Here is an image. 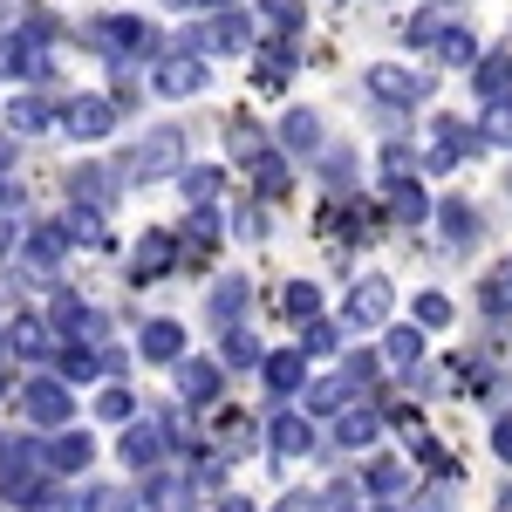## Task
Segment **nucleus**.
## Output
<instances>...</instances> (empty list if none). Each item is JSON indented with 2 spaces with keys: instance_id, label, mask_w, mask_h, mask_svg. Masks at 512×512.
Listing matches in <instances>:
<instances>
[{
  "instance_id": "nucleus-1",
  "label": "nucleus",
  "mask_w": 512,
  "mask_h": 512,
  "mask_svg": "<svg viewBox=\"0 0 512 512\" xmlns=\"http://www.w3.org/2000/svg\"><path fill=\"white\" fill-rule=\"evenodd\" d=\"M48 451H41L35 437H14V431H0V492H7V499H14V506H55V499H62V492H55V485H48Z\"/></svg>"
},
{
  "instance_id": "nucleus-2",
  "label": "nucleus",
  "mask_w": 512,
  "mask_h": 512,
  "mask_svg": "<svg viewBox=\"0 0 512 512\" xmlns=\"http://www.w3.org/2000/svg\"><path fill=\"white\" fill-rule=\"evenodd\" d=\"M48 35H55L48 14H28L21 28H0V76L41 82V76H48Z\"/></svg>"
},
{
  "instance_id": "nucleus-3",
  "label": "nucleus",
  "mask_w": 512,
  "mask_h": 512,
  "mask_svg": "<svg viewBox=\"0 0 512 512\" xmlns=\"http://www.w3.org/2000/svg\"><path fill=\"white\" fill-rule=\"evenodd\" d=\"M82 41H89V48H103L117 69H130L137 55H151V48H158V28H151V21H137V14H103V21H89V28H82Z\"/></svg>"
},
{
  "instance_id": "nucleus-4",
  "label": "nucleus",
  "mask_w": 512,
  "mask_h": 512,
  "mask_svg": "<svg viewBox=\"0 0 512 512\" xmlns=\"http://www.w3.org/2000/svg\"><path fill=\"white\" fill-rule=\"evenodd\" d=\"M178 164H185V137H178L171 123H158V130H144V137L123 151V178L151 185V178H171Z\"/></svg>"
},
{
  "instance_id": "nucleus-5",
  "label": "nucleus",
  "mask_w": 512,
  "mask_h": 512,
  "mask_svg": "<svg viewBox=\"0 0 512 512\" xmlns=\"http://www.w3.org/2000/svg\"><path fill=\"white\" fill-rule=\"evenodd\" d=\"M185 48H192V55H246V48H253V21H246L239 7H219L212 21L185 28Z\"/></svg>"
},
{
  "instance_id": "nucleus-6",
  "label": "nucleus",
  "mask_w": 512,
  "mask_h": 512,
  "mask_svg": "<svg viewBox=\"0 0 512 512\" xmlns=\"http://www.w3.org/2000/svg\"><path fill=\"white\" fill-rule=\"evenodd\" d=\"M472 151H492L485 130H465L458 117H431V151H424V171H458Z\"/></svg>"
},
{
  "instance_id": "nucleus-7",
  "label": "nucleus",
  "mask_w": 512,
  "mask_h": 512,
  "mask_svg": "<svg viewBox=\"0 0 512 512\" xmlns=\"http://www.w3.org/2000/svg\"><path fill=\"white\" fill-rule=\"evenodd\" d=\"M21 410H28V424H41V431H62L69 410H76L69 376H28V383H21Z\"/></svg>"
},
{
  "instance_id": "nucleus-8",
  "label": "nucleus",
  "mask_w": 512,
  "mask_h": 512,
  "mask_svg": "<svg viewBox=\"0 0 512 512\" xmlns=\"http://www.w3.org/2000/svg\"><path fill=\"white\" fill-rule=\"evenodd\" d=\"M369 96H376V103H390V110H410V103H431V76H424V69L376 62V69H369Z\"/></svg>"
},
{
  "instance_id": "nucleus-9",
  "label": "nucleus",
  "mask_w": 512,
  "mask_h": 512,
  "mask_svg": "<svg viewBox=\"0 0 512 512\" xmlns=\"http://www.w3.org/2000/svg\"><path fill=\"white\" fill-rule=\"evenodd\" d=\"M390 308H396V287L383 274H362L349 287V301H342V321H349V328H383Z\"/></svg>"
},
{
  "instance_id": "nucleus-10",
  "label": "nucleus",
  "mask_w": 512,
  "mask_h": 512,
  "mask_svg": "<svg viewBox=\"0 0 512 512\" xmlns=\"http://www.w3.org/2000/svg\"><path fill=\"white\" fill-rule=\"evenodd\" d=\"M62 130H69L76 144L110 137V130H117V96H69V103H62Z\"/></svg>"
},
{
  "instance_id": "nucleus-11",
  "label": "nucleus",
  "mask_w": 512,
  "mask_h": 512,
  "mask_svg": "<svg viewBox=\"0 0 512 512\" xmlns=\"http://www.w3.org/2000/svg\"><path fill=\"white\" fill-rule=\"evenodd\" d=\"M205 82H212V69L198 62L192 48H178V55H164V62H158L151 89H158V96H171V103H185V96H198V89H205Z\"/></svg>"
},
{
  "instance_id": "nucleus-12",
  "label": "nucleus",
  "mask_w": 512,
  "mask_h": 512,
  "mask_svg": "<svg viewBox=\"0 0 512 512\" xmlns=\"http://www.w3.org/2000/svg\"><path fill=\"white\" fill-rule=\"evenodd\" d=\"M171 376H178V396H185L192 410H212L219 390H226V383H219V362H205V355H178Z\"/></svg>"
},
{
  "instance_id": "nucleus-13",
  "label": "nucleus",
  "mask_w": 512,
  "mask_h": 512,
  "mask_svg": "<svg viewBox=\"0 0 512 512\" xmlns=\"http://www.w3.org/2000/svg\"><path fill=\"white\" fill-rule=\"evenodd\" d=\"M48 321H55V335H62V342H96V335H103V315H96L89 301H76L69 287L55 294V308H48Z\"/></svg>"
},
{
  "instance_id": "nucleus-14",
  "label": "nucleus",
  "mask_w": 512,
  "mask_h": 512,
  "mask_svg": "<svg viewBox=\"0 0 512 512\" xmlns=\"http://www.w3.org/2000/svg\"><path fill=\"white\" fill-rule=\"evenodd\" d=\"M171 267H178V239L171 233H144L137 239V253H130V280H137V287H144V280H164Z\"/></svg>"
},
{
  "instance_id": "nucleus-15",
  "label": "nucleus",
  "mask_w": 512,
  "mask_h": 512,
  "mask_svg": "<svg viewBox=\"0 0 512 512\" xmlns=\"http://www.w3.org/2000/svg\"><path fill=\"white\" fill-rule=\"evenodd\" d=\"M164 444H171V437H164V424H123V465H130V472H158V458H164Z\"/></svg>"
},
{
  "instance_id": "nucleus-16",
  "label": "nucleus",
  "mask_w": 512,
  "mask_h": 512,
  "mask_svg": "<svg viewBox=\"0 0 512 512\" xmlns=\"http://www.w3.org/2000/svg\"><path fill=\"white\" fill-rule=\"evenodd\" d=\"M69 246H76V239H69V226H28V239H21V260H28L35 274H55Z\"/></svg>"
},
{
  "instance_id": "nucleus-17",
  "label": "nucleus",
  "mask_w": 512,
  "mask_h": 512,
  "mask_svg": "<svg viewBox=\"0 0 512 512\" xmlns=\"http://www.w3.org/2000/svg\"><path fill=\"white\" fill-rule=\"evenodd\" d=\"M267 444H274V458H308L315 451V424L301 410H280L274 424H267Z\"/></svg>"
},
{
  "instance_id": "nucleus-18",
  "label": "nucleus",
  "mask_w": 512,
  "mask_h": 512,
  "mask_svg": "<svg viewBox=\"0 0 512 512\" xmlns=\"http://www.w3.org/2000/svg\"><path fill=\"white\" fill-rule=\"evenodd\" d=\"M260 383L274 396H294L301 383H308V349H274L267 362H260Z\"/></svg>"
},
{
  "instance_id": "nucleus-19",
  "label": "nucleus",
  "mask_w": 512,
  "mask_h": 512,
  "mask_svg": "<svg viewBox=\"0 0 512 512\" xmlns=\"http://www.w3.org/2000/svg\"><path fill=\"white\" fill-rule=\"evenodd\" d=\"M0 342L21 355V362H41V355L55 349V335H48V321H41V315H14L7 328H0Z\"/></svg>"
},
{
  "instance_id": "nucleus-20",
  "label": "nucleus",
  "mask_w": 512,
  "mask_h": 512,
  "mask_svg": "<svg viewBox=\"0 0 512 512\" xmlns=\"http://www.w3.org/2000/svg\"><path fill=\"white\" fill-rule=\"evenodd\" d=\"M41 451H48V472H89V458H96V437L89 431H62V437H48V444H41Z\"/></svg>"
},
{
  "instance_id": "nucleus-21",
  "label": "nucleus",
  "mask_w": 512,
  "mask_h": 512,
  "mask_svg": "<svg viewBox=\"0 0 512 512\" xmlns=\"http://www.w3.org/2000/svg\"><path fill=\"white\" fill-rule=\"evenodd\" d=\"M185 506H192V478L144 472V512H185Z\"/></svg>"
},
{
  "instance_id": "nucleus-22",
  "label": "nucleus",
  "mask_w": 512,
  "mask_h": 512,
  "mask_svg": "<svg viewBox=\"0 0 512 512\" xmlns=\"http://www.w3.org/2000/svg\"><path fill=\"white\" fill-rule=\"evenodd\" d=\"M376 437H383V417H376L369 403H362V410H335V444H342V451H369Z\"/></svg>"
},
{
  "instance_id": "nucleus-23",
  "label": "nucleus",
  "mask_w": 512,
  "mask_h": 512,
  "mask_svg": "<svg viewBox=\"0 0 512 512\" xmlns=\"http://www.w3.org/2000/svg\"><path fill=\"white\" fill-rule=\"evenodd\" d=\"M7 123H14V137H41V130L55 123V103H48L41 89H21V96L7 103Z\"/></svg>"
},
{
  "instance_id": "nucleus-24",
  "label": "nucleus",
  "mask_w": 512,
  "mask_h": 512,
  "mask_svg": "<svg viewBox=\"0 0 512 512\" xmlns=\"http://www.w3.org/2000/svg\"><path fill=\"white\" fill-rule=\"evenodd\" d=\"M383 185H390V219H403V226H424L431 219V198L417 185V171L410 178H383Z\"/></svg>"
},
{
  "instance_id": "nucleus-25",
  "label": "nucleus",
  "mask_w": 512,
  "mask_h": 512,
  "mask_svg": "<svg viewBox=\"0 0 512 512\" xmlns=\"http://www.w3.org/2000/svg\"><path fill=\"white\" fill-rule=\"evenodd\" d=\"M437 226H444V246H478V205H465V198H444L437 205Z\"/></svg>"
},
{
  "instance_id": "nucleus-26",
  "label": "nucleus",
  "mask_w": 512,
  "mask_h": 512,
  "mask_svg": "<svg viewBox=\"0 0 512 512\" xmlns=\"http://www.w3.org/2000/svg\"><path fill=\"white\" fill-rule=\"evenodd\" d=\"M472 89L485 96V103H492V96H512V48H492V55H478Z\"/></svg>"
},
{
  "instance_id": "nucleus-27",
  "label": "nucleus",
  "mask_w": 512,
  "mask_h": 512,
  "mask_svg": "<svg viewBox=\"0 0 512 512\" xmlns=\"http://www.w3.org/2000/svg\"><path fill=\"white\" fill-rule=\"evenodd\" d=\"M280 151H301V158L321 151V117L315 110H287V117H280Z\"/></svg>"
},
{
  "instance_id": "nucleus-28",
  "label": "nucleus",
  "mask_w": 512,
  "mask_h": 512,
  "mask_svg": "<svg viewBox=\"0 0 512 512\" xmlns=\"http://www.w3.org/2000/svg\"><path fill=\"white\" fill-rule=\"evenodd\" d=\"M137 349H144V362H178V355H185V328H178V321H144Z\"/></svg>"
},
{
  "instance_id": "nucleus-29",
  "label": "nucleus",
  "mask_w": 512,
  "mask_h": 512,
  "mask_svg": "<svg viewBox=\"0 0 512 512\" xmlns=\"http://www.w3.org/2000/svg\"><path fill=\"white\" fill-rule=\"evenodd\" d=\"M246 308H253V287H246L239 274H226L219 287H212V321H219V328H239Z\"/></svg>"
},
{
  "instance_id": "nucleus-30",
  "label": "nucleus",
  "mask_w": 512,
  "mask_h": 512,
  "mask_svg": "<svg viewBox=\"0 0 512 512\" xmlns=\"http://www.w3.org/2000/svg\"><path fill=\"white\" fill-rule=\"evenodd\" d=\"M69 198H76V205H110L117 185H110L103 164H76V171H69Z\"/></svg>"
},
{
  "instance_id": "nucleus-31",
  "label": "nucleus",
  "mask_w": 512,
  "mask_h": 512,
  "mask_svg": "<svg viewBox=\"0 0 512 512\" xmlns=\"http://www.w3.org/2000/svg\"><path fill=\"white\" fill-rule=\"evenodd\" d=\"M55 362H62V376H69V383H89V376H103V369H110V355L89 349V342H62Z\"/></svg>"
},
{
  "instance_id": "nucleus-32",
  "label": "nucleus",
  "mask_w": 512,
  "mask_h": 512,
  "mask_svg": "<svg viewBox=\"0 0 512 512\" xmlns=\"http://www.w3.org/2000/svg\"><path fill=\"white\" fill-rule=\"evenodd\" d=\"M431 48H437V62H444V69H478V41H472V28H458V21H451Z\"/></svg>"
},
{
  "instance_id": "nucleus-33",
  "label": "nucleus",
  "mask_w": 512,
  "mask_h": 512,
  "mask_svg": "<svg viewBox=\"0 0 512 512\" xmlns=\"http://www.w3.org/2000/svg\"><path fill=\"white\" fill-rule=\"evenodd\" d=\"M226 144H233L239 164H260L267 151H274V144H267V130H260L253 117H233V123H226Z\"/></svg>"
},
{
  "instance_id": "nucleus-34",
  "label": "nucleus",
  "mask_w": 512,
  "mask_h": 512,
  "mask_svg": "<svg viewBox=\"0 0 512 512\" xmlns=\"http://www.w3.org/2000/svg\"><path fill=\"white\" fill-rule=\"evenodd\" d=\"M362 485H369L376 499H403V492H410V465H403V458H376V465L362 472Z\"/></svg>"
},
{
  "instance_id": "nucleus-35",
  "label": "nucleus",
  "mask_w": 512,
  "mask_h": 512,
  "mask_svg": "<svg viewBox=\"0 0 512 512\" xmlns=\"http://www.w3.org/2000/svg\"><path fill=\"white\" fill-rule=\"evenodd\" d=\"M478 130H485V144H492V151H512V96H492V103H485V117H478Z\"/></svg>"
},
{
  "instance_id": "nucleus-36",
  "label": "nucleus",
  "mask_w": 512,
  "mask_h": 512,
  "mask_svg": "<svg viewBox=\"0 0 512 512\" xmlns=\"http://www.w3.org/2000/svg\"><path fill=\"white\" fill-rule=\"evenodd\" d=\"M417 355H424V328H390V335H383V362L417 369Z\"/></svg>"
},
{
  "instance_id": "nucleus-37",
  "label": "nucleus",
  "mask_w": 512,
  "mask_h": 512,
  "mask_svg": "<svg viewBox=\"0 0 512 512\" xmlns=\"http://www.w3.org/2000/svg\"><path fill=\"white\" fill-rule=\"evenodd\" d=\"M478 308L485 315H512V267H492V274L478 280Z\"/></svg>"
},
{
  "instance_id": "nucleus-38",
  "label": "nucleus",
  "mask_w": 512,
  "mask_h": 512,
  "mask_svg": "<svg viewBox=\"0 0 512 512\" xmlns=\"http://www.w3.org/2000/svg\"><path fill=\"white\" fill-rule=\"evenodd\" d=\"M178 192H185V205H212V198H219V171H212V164L178 171Z\"/></svg>"
},
{
  "instance_id": "nucleus-39",
  "label": "nucleus",
  "mask_w": 512,
  "mask_h": 512,
  "mask_svg": "<svg viewBox=\"0 0 512 512\" xmlns=\"http://www.w3.org/2000/svg\"><path fill=\"white\" fill-rule=\"evenodd\" d=\"M226 362H233V369H260V362H267V355H260V335H253V328H226Z\"/></svg>"
},
{
  "instance_id": "nucleus-40",
  "label": "nucleus",
  "mask_w": 512,
  "mask_h": 512,
  "mask_svg": "<svg viewBox=\"0 0 512 512\" xmlns=\"http://www.w3.org/2000/svg\"><path fill=\"white\" fill-rule=\"evenodd\" d=\"M355 383L349 376H321V383H308V410H349Z\"/></svg>"
},
{
  "instance_id": "nucleus-41",
  "label": "nucleus",
  "mask_w": 512,
  "mask_h": 512,
  "mask_svg": "<svg viewBox=\"0 0 512 512\" xmlns=\"http://www.w3.org/2000/svg\"><path fill=\"white\" fill-rule=\"evenodd\" d=\"M253 171V185H260V198H280L287 192V151H267L260 164H246Z\"/></svg>"
},
{
  "instance_id": "nucleus-42",
  "label": "nucleus",
  "mask_w": 512,
  "mask_h": 512,
  "mask_svg": "<svg viewBox=\"0 0 512 512\" xmlns=\"http://www.w3.org/2000/svg\"><path fill=\"white\" fill-rule=\"evenodd\" d=\"M451 21H458V14H451V7H424V14H417V21H410V28H403V35L417 41V48H431V41L444 35V28H451Z\"/></svg>"
},
{
  "instance_id": "nucleus-43",
  "label": "nucleus",
  "mask_w": 512,
  "mask_h": 512,
  "mask_svg": "<svg viewBox=\"0 0 512 512\" xmlns=\"http://www.w3.org/2000/svg\"><path fill=\"white\" fill-rule=\"evenodd\" d=\"M62 226H69V239H82V246H103V205H76Z\"/></svg>"
},
{
  "instance_id": "nucleus-44",
  "label": "nucleus",
  "mask_w": 512,
  "mask_h": 512,
  "mask_svg": "<svg viewBox=\"0 0 512 512\" xmlns=\"http://www.w3.org/2000/svg\"><path fill=\"white\" fill-rule=\"evenodd\" d=\"M82 512H144L130 492H117V485H89L82 492Z\"/></svg>"
},
{
  "instance_id": "nucleus-45",
  "label": "nucleus",
  "mask_w": 512,
  "mask_h": 512,
  "mask_svg": "<svg viewBox=\"0 0 512 512\" xmlns=\"http://www.w3.org/2000/svg\"><path fill=\"white\" fill-rule=\"evenodd\" d=\"M130 410H137V396L123 390V383H110V390L96 396V417H103V424H130Z\"/></svg>"
},
{
  "instance_id": "nucleus-46",
  "label": "nucleus",
  "mask_w": 512,
  "mask_h": 512,
  "mask_svg": "<svg viewBox=\"0 0 512 512\" xmlns=\"http://www.w3.org/2000/svg\"><path fill=\"white\" fill-rule=\"evenodd\" d=\"M301 349H308V355H335V349H342V335H335V321H301Z\"/></svg>"
},
{
  "instance_id": "nucleus-47",
  "label": "nucleus",
  "mask_w": 512,
  "mask_h": 512,
  "mask_svg": "<svg viewBox=\"0 0 512 512\" xmlns=\"http://www.w3.org/2000/svg\"><path fill=\"white\" fill-rule=\"evenodd\" d=\"M287 315H294V321H315L321 315V287H315V280H294V287H287Z\"/></svg>"
},
{
  "instance_id": "nucleus-48",
  "label": "nucleus",
  "mask_w": 512,
  "mask_h": 512,
  "mask_svg": "<svg viewBox=\"0 0 512 512\" xmlns=\"http://www.w3.org/2000/svg\"><path fill=\"white\" fill-rule=\"evenodd\" d=\"M260 14L274 21L280 35H301V0H260Z\"/></svg>"
},
{
  "instance_id": "nucleus-49",
  "label": "nucleus",
  "mask_w": 512,
  "mask_h": 512,
  "mask_svg": "<svg viewBox=\"0 0 512 512\" xmlns=\"http://www.w3.org/2000/svg\"><path fill=\"white\" fill-rule=\"evenodd\" d=\"M451 321V301L444 294H417V328H444Z\"/></svg>"
},
{
  "instance_id": "nucleus-50",
  "label": "nucleus",
  "mask_w": 512,
  "mask_h": 512,
  "mask_svg": "<svg viewBox=\"0 0 512 512\" xmlns=\"http://www.w3.org/2000/svg\"><path fill=\"white\" fill-rule=\"evenodd\" d=\"M342 376H349L355 390H369V376H376V355H369V349H355L349 362H342Z\"/></svg>"
},
{
  "instance_id": "nucleus-51",
  "label": "nucleus",
  "mask_w": 512,
  "mask_h": 512,
  "mask_svg": "<svg viewBox=\"0 0 512 512\" xmlns=\"http://www.w3.org/2000/svg\"><path fill=\"white\" fill-rule=\"evenodd\" d=\"M410 171H417V158L403 144H383V178H410Z\"/></svg>"
},
{
  "instance_id": "nucleus-52",
  "label": "nucleus",
  "mask_w": 512,
  "mask_h": 512,
  "mask_svg": "<svg viewBox=\"0 0 512 512\" xmlns=\"http://www.w3.org/2000/svg\"><path fill=\"white\" fill-rule=\"evenodd\" d=\"M492 451L512 465V417H499V424H492Z\"/></svg>"
},
{
  "instance_id": "nucleus-53",
  "label": "nucleus",
  "mask_w": 512,
  "mask_h": 512,
  "mask_svg": "<svg viewBox=\"0 0 512 512\" xmlns=\"http://www.w3.org/2000/svg\"><path fill=\"white\" fill-rule=\"evenodd\" d=\"M280 512H321L315 492H294V499H280Z\"/></svg>"
},
{
  "instance_id": "nucleus-54",
  "label": "nucleus",
  "mask_w": 512,
  "mask_h": 512,
  "mask_svg": "<svg viewBox=\"0 0 512 512\" xmlns=\"http://www.w3.org/2000/svg\"><path fill=\"white\" fill-rule=\"evenodd\" d=\"M164 7H205V14H219V7H233V0H164Z\"/></svg>"
},
{
  "instance_id": "nucleus-55",
  "label": "nucleus",
  "mask_w": 512,
  "mask_h": 512,
  "mask_svg": "<svg viewBox=\"0 0 512 512\" xmlns=\"http://www.w3.org/2000/svg\"><path fill=\"white\" fill-rule=\"evenodd\" d=\"M219 512H253V499H239V492H226V499H219Z\"/></svg>"
},
{
  "instance_id": "nucleus-56",
  "label": "nucleus",
  "mask_w": 512,
  "mask_h": 512,
  "mask_svg": "<svg viewBox=\"0 0 512 512\" xmlns=\"http://www.w3.org/2000/svg\"><path fill=\"white\" fill-rule=\"evenodd\" d=\"M14 171V137H0V178Z\"/></svg>"
},
{
  "instance_id": "nucleus-57",
  "label": "nucleus",
  "mask_w": 512,
  "mask_h": 512,
  "mask_svg": "<svg viewBox=\"0 0 512 512\" xmlns=\"http://www.w3.org/2000/svg\"><path fill=\"white\" fill-rule=\"evenodd\" d=\"M7 253H14V226H0V260H7Z\"/></svg>"
},
{
  "instance_id": "nucleus-58",
  "label": "nucleus",
  "mask_w": 512,
  "mask_h": 512,
  "mask_svg": "<svg viewBox=\"0 0 512 512\" xmlns=\"http://www.w3.org/2000/svg\"><path fill=\"white\" fill-rule=\"evenodd\" d=\"M14 198H21V192H14V185H7V178H0V205H14Z\"/></svg>"
},
{
  "instance_id": "nucleus-59",
  "label": "nucleus",
  "mask_w": 512,
  "mask_h": 512,
  "mask_svg": "<svg viewBox=\"0 0 512 512\" xmlns=\"http://www.w3.org/2000/svg\"><path fill=\"white\" fill-rule=\"evenodd\" d=\"M7 390H14V383H7V369H0V396H7Z\"/></svg>"
}]
</instances>
